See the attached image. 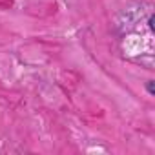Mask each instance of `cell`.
I'll list each match as a JSON object with an SVG mask.
<instances>
[{
    "instance_id": "1",
    "label": "cell",
    "mask_w": 155,
    "mask_h": 155,
    "mask_svg": "<svg viewBox=\"0 0 155 155\" xmlns=\"http://www.w3.org/2000/svg\"><path fill=\"white\" fill-rule=\"evenodd\" d=\"M148 91H150L151 95L155 93V88H153V81H150V82H148Z\"/></svg>"
}]
</instances>
